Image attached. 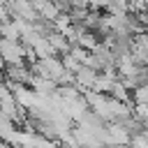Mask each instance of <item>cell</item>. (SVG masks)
Segmentation results:
<instances>
[{
	"label": "cell",
	"mask_w": 148,
	"mask_h": 148,
	"mask_svg": "<svg viewBox=\"0 0 148 148\" xmlns=\"http://www.w3.org/2000/svg\"><path fill=\"white\" fill-rule=\"evenodd\" d=\"M0 56L5 65H25V44L21 39L0 37Z\"/></svg>",
	"instance_id": "cell-1"
},
{
	"label": "cell",
	"mask_w": 148,
	"mask_h": 148,
	"mask_svg": "<svg viewBox=\"0 0 148 148\" xmlns=\"http://www.w3.org/2000/svg\"><path fill=\"white\" fill-rule=\"evenodd\" d=\"M95 79H97V69H92V67H88V65H81V67L74 72V83L81 88V92L88 90V88H92V86H95Z\"/></svg>",
	"instance_id": "cell-2"
},
{
	"label": "cell",
	"mask_w": 148,
	"mask_h": 148,
	"mask_svg": "<svg viewBox=\"0 0 148 148\" xmlns=\"http://www.w3.org/2000/svg\"><path fill=\"white\" fill-rule=\"evenodd\" d=\"M46 37H49V44H51V49H53V53H56V56L67 53V51H69V46H72V42H69L62 32L51 30V32H46Z\"/></svg>",
	"instance_id": "cell-3"
},
{
	"label": "cell",
	"mask_w": 148,
	"mask_h": 148,
	"mask_svg": "<svg viewBox=\"0 0 148 148\" xmlns=\"http://www.w3.org/2000/svg\"><path fill=\"white\" fill-rule=\"evenodd\" d=\"M74 44H79V46H83V49H88V51H92L97 44H99V37H97V32L95 30H90V28H86L81 35H79V39L74 42Z\"/></svg>",
	"instance_id": "cell-4"
},
{
	"label": "cell",
	"mask_w": 148,
	"mask_h": 148,
	"mask_svg": "<svg viewBox=\"0 0 148 148\" xmlns=\"http://www.w3.org/2000/svg\"><path fill=\"white\" fill-rule=\"evenodd\" d=\"M130 97H132V102H143V104H148V81L134 86L132 92H130Z\"/></svg>",
	"instance_id": "cell-5"
},
{
	"label": "cell",
	"mask_w": 148,
	"mask_h": 148,
	"mask_svg": "<svg viewBox=\"0 0 148 148\" xmlns=\"http://www.w3.org/2000/svg\"><path fill=\"white\" fill-rule=\"evenodd\" d=\"M60 60H62L65 69H67V72H72V74H74V72H76V69L81 67V62H79V60H76V58H74V56L69 53V51H67V53H62V58H60Z\"/></svg>",
	"instance_id": "cell-6"
},
{
	"label": "cell",
	"mask_w": 148,
	"mask_h": 148,
	"mask_svg": "<svg viewBox=\"0 0 148 148\" xmlns=\"http://www.w3.org/2000/svg\"><path fill=\"white\" fill-rule=\"evenodd\" d=\"M0 69H5V60H2V56H0Z\"/></svg>",
	"instance_id": "cell-7"
},
{
	"label": "cell",
	"mask_w": 148,
	"mask_h": 148,
	"mask_svg": "<svg viewBox=\"0 0 148 148\" xmlns=\"http://www.w3.org/2000/svg\"><path fill=\"white\" fill-rule=\"evenodd\" d=\"M5 143H7V141H5V139H2V136H0V148H2V146H5Z\"/></svg>",
	"instance_id": "cell-8"
}]
</instances>
